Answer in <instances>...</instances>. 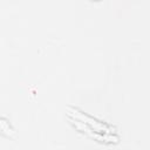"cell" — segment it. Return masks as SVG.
Listing matches in <instances>:
<instances>
[{
    "instance_id": "6da1fadb",
    "label": "cell",
    "mask_w": 150,
    "mask_h": 150,
    "mask_svg": "<svg viewBox=\"0 0 150 150\" xmlns=\"http://www.w3.org/2000/svg\"><path fill=\"white\" fill-rule=\"evenodd\" d=\"M67 114L69 117L79 120L83 123H86L87 125H89L90 128H93L94 130L98 131V132H104V134H114V128H111L110 125H108L107 123L94 118L89 115H87L86 112L76 109V108H71V107H67Z\"/></svg>"
},
{
    "instance_id": "7a4b0ae2",
    "label": "cell",
    "mask_w": 150,
    "mask_h": 150,
    "mask_svg": "<svg viewBox=\"0 0 150 150\" xmlns=\"http://www.w3.org/2000/svg\"><path fill=\"white\" fill-rule=\"evenodd\" d=\"M70 123L81 132L86 134L87 136L94 138L95 141H98L101 143H107V144H117L120 142V137L115 134H104V132H98L96 130H94L93 128H90L89 125H87L86 123L79 121V120H75V118H71L70 117Z\"/></svg>"
},
{
    "instance_id": "3957f363",
    "label": "cell",
    "mask_w": 150,
    "mask_h": 150,
    "mask_svg": "<svg viewBox=\"0 0 150 150\" xmlns=\"http://www.w3.org/2000/svg\"><path fill=\"white\" fill-rule=\"evenodd\" d=\"M0 130H1V132H2L5 136H7V137H12V136H14V134H15L14 129L11 127L9 122H8L5 117H2V118L0 120Z\"/></svg>"
}]
</instances>
